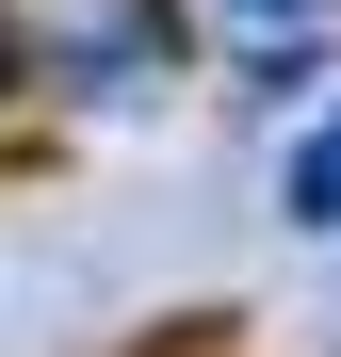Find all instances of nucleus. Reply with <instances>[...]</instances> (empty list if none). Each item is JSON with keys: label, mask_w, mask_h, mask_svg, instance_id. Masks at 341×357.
Here are the masks:
<instances>
[{"label": "nucleus", "mask_w": 341, "mask_h": 357, "mask_svg": "<svg viewBox=\"0 0 341 357\" xmlns=\"http://www.w3.org/2000/svg\"><path fill=\"white\" fill-rule=\"evenodd\" d=\"M293 227H341V114L293 146Z\"/></svg>", "instance_id": "1"}, {"label": "nucleus", "mask_w": 341, "mask_h": 357, "mask_svg": "<svg viewBox=\"0 0 341 357\" xmlns=\"http://www.w3.org/2000/svg\"><path fill=\"white\" fill-rule=\"evenodd\" d=\"M244 17V66H276V49H309V0H227Z\"/></svg>", "instance_id": "2"}]
</instances>
